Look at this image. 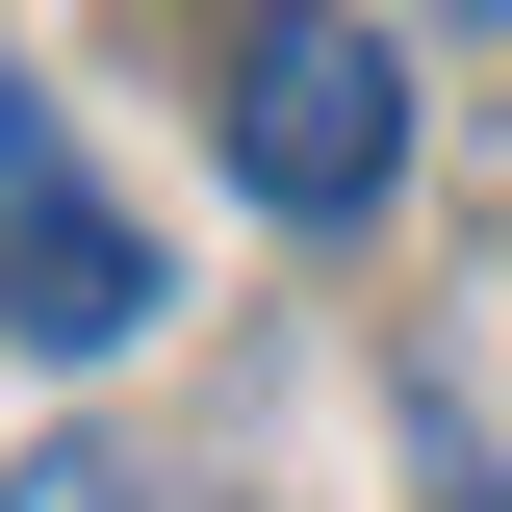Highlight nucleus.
I'll return each instance as SVG.
<instances>
[{
  "mask_svg": "<svg viewBox=\"0 0 512 512\" xmlns=\"http://www.w3.org/2000/svg\"><path fill=\"white\" fill-rule=\"evenodd\" d=\"M128 333H154V231L77 154H26L0 180V359H128Z\"/></svg>",
  "mask_w": 512,
  "mask_h": 512,
  "instance_id": "nucleus-2",
  "label": "nucleus"
},
{
  "mask_svg": "<svg viewBox=\"0 0 512 512\" xmlns=\"http://www.w3.org/2000/svg\"><path fill=\"white\" fill-rule=\"evenodd\" d=\"M0 512H128V461H103V436H26V461H0Z\"/></svg>",
  "mask_w": 512,
  "mask_h": 512,
  "instance_id": "nucleus-3",
  "label": "nucleus"
},
{
  "mask_svg": "<svg viewBox=\"0 0 512 512\" xmlns=\"http://www.w3.org/2000/svg\"><path fill=\"white\" fill-rule=\"evenodd\" d=\"M26 154H52V128H26V52H0V180H26Z\"/></svg>",
  "mask_w": 512,
  "mask_h": 512,
  "instance_id": "nucleus-4",
  "label": "nucleus"
},
{
  "mask_svg": "<svg viewBox=\"0 0 512 512\" xmlns=\"http://www.w3.org/2000/svg\"><path fill=\"white\" fill-rule=\"evenodd\" d=\"M205 154H231L256 231H384V180H410V52H384L359 0H231V26H205Z\"/></svg>",
  "mask_w": 512,
  "mask_h": 512,
  "instance_id": "nucleus-1",
  "label": "nucleus"
}]
</instances>
